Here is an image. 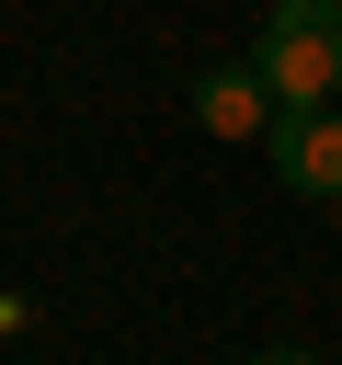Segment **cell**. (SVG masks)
Segmentation results:
<instances>
[{
  "label": "cell",
  "instance_id": "1",
  "mask_svg": "<svg viewBox=\"0 0 342 365\" xmlns=\"http://www.w3.org/2000/svg\"><path fill=\"white\" fill-rule=\"evenodd\" d=\"M251 80L274 91V114H331L342 91V0H285L251 46Z\"/></svg>",
  "mask_w": 342,
  "mask_h": 365
},
{
  "label": "cell",
  "instance_id": "2",
  "mask_svg": "<svg viewBox=\"0 0 342 365\" xmlns=\"http://www.w3.org/2000/svg\"><path fill=\"white\" fill-rule=\"evenodd\" d=\"M274 171L308 205H342V114H274Z\"/></svg>",
  "mask_w": 342,
  "mask_h": 365
},
{
  "label": "cell",
  "instance_id": "3",
  "mask_svg": "<svg viewBox=\"0 0 342 365\" xmlns=\"http://www.w3.org/2000/svg\"><path fill=\"white\" fill-rule=\"evenodd\" d=\"M194 114H205V137H262V125H274V91H262L251 68H205Z\"/></svg>",
  "mask_w": 342,
  "mask_h": 365
},
{
  "label": "cell",
  "instance_id": "4",
  "mask_svg": "<svg viewBox=\"0 0 342 365\" xmlns=\"http://www.w3.org/2000/svg\"><path fill=\"white\" fill-rule=\"evenodd\" d=\"M251 365H319V354H308V342H274V354H251Z\"/></svg>",
  "mask_w": 342,
  "mask_h": 365
}]
</instances>
